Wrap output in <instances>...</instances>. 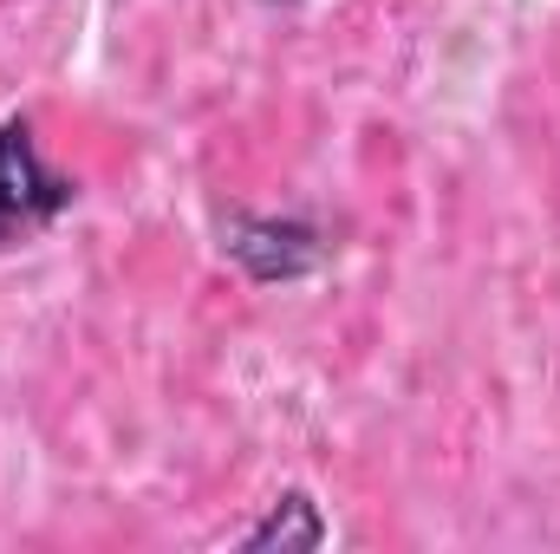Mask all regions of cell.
Instances as JSON below:
<instances>
[{
    "label": "cell",
    "instance_id": "4",
    "mask_svg": "<svg viewBox=\"0 0 560 554\" xmlns=\"http://www.w3.org/2000/svg\"><path fill=\"white\" fill-rule=\"evenodd\" d=\"M261 7H300V0H261Z\"/></svg>",
    "mask_w": 560,
    "mask_h": 554
},
{
    "label": "cell",
    "instance_id": "1",
    "mask_svg": "<svg viewBox=\"0 0 560 554\" xmlns=\"http://www.w3.org/2000/svg\"><path fill=\"white\" fill-rule=\"evenodd\" d=\"M215 249L255 287H300L339 255V229L313 209H222Z\"/></svg>",
    "mask_w": 560,
    "mask_h": 554
},
{
    "label": "cell",
    "instance_id": "3",
    "mask_svg": "<svg viewBox=\"0 0 560 554\" xmlns=\"http://www.w3.org/2000/svg\"><path fill=\"white\" fill-rule=\"evenodd\" d=\"M235 542H242V549H326V542H332V522H326V509L313 503V489H280Z\"/></svg>",
    "mask_w": 560,
    "mask_h": 554
},
{
    "label": "cell",
    "instance_id": "2",
    "mask_svg": "<svg viewBox=\"0 0 560 554\" xmlns=\"http://www.w3.org/2000/svg\"><path fill=\"white\" fill-rule=\"evenodd\" d=\"M72 203H79V176L46 163L33 112H7L0 118V255H20L39 235H52L59 216H72Z\"/></svg>",
    "mask_w": 560,
    "mask_h": 554
}]
</instances>
